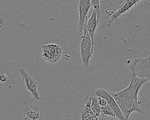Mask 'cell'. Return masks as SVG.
Instances as JSON below:
<instances>
[{
	"mask_svg": "<svg viewBox=\"0 0 150 120\" xmlns=\"http://www.w3.org/2000/svg\"><path fill=\"white\" fill-rule=\"evenodd\" d=\"M43 119L40 116V112L35 111L33 109H28L24 114H23L19 118V119Z\"/></svg>",
	"mask_w": 150,
	"mask_h": 120,
	"instance_id": "cell-11",
	"label": "cell"
},
{
	"mask_svg": "<svg viewBox=\"0 0 150 120\" xmlns=\"http://www.w3.org/2000/svg\"><path fill=\"white\" fill-rule=\"evenodd\" d=\"M91 97H90L85 104L83 105L80 109L81 112V119H98V117L93 112L91 107Z\"/></svg>",
	"mask_w": 150,
	"mask_h": 120,
	"instance_id": "cell-10",
	"label": "cell"
},
{
	"mask_svg": "<svg viewBox=\"0 0 150 120\" xmlns=\"http://www.w3.org/2000/svg\"><path fill=\"white\" fill-rule=\"evenodd\" d=\"M140 1L141 0H125L118 6L116 11H113L105 10V13L109 16L108 19L106 20L107 25L110 26L115 20H116L122 14L129 11Z\"/></svg>",
	"mask_w": 150,
	"mask_h": 120,
	"instance_id": "cell-3",
	"label": "cell"
},
{
	"mask_svg": "<svg viewBox=\"0 0 150 120\" xmlns=\"http://www.w3.org/2000/svg\"><path fill=\"white\" fill-rule=\"evenodd\" d=\"M100 115H101L102 116H112L113 118H116V115L114 110L108 104L104 106L101 107Z\"/></svg>",
	"mask_w": 150,
	"mask_h": 120,
	"instance_id": "cell-13",
	"label": "cell"
},
{
	"mask_svg": "<svg viewBox=\"0 0 150 120\" xmlns=\"http://www.w3.org/2000/svg\"><path fill=\"white\" fill-rule=\"evenodd\" d=\"M138 60V58H137L129 59L127 61L131 72V80L128 86L118 92L108 91L116 101L126 119H128L130 114L134 111L143 113L139 107L142 102L138 100V94L142 84L148 80L145 78L138 77L137 76L135 68Z\"/></svg>",
	"mask_w": 150,
	"mask_h": 120,
	"instance_id": "cell-1",
	"label": "cell"
},
{
	"mask_svg": "<svg viewBox=\"0 0 150 120\" xmlns=\"http://www.w3.org/2000/svg\"><path fill=\"white\" fill-rule=\"evenodd\" d=\"M98 23V21L97 20V13L96 11L93 9V12L91 15V16L88 19H86L85 22V26L87 28V30L90 36L93 46L94 47L95 44V40H94V35L95 32L96 30V28L97 27Z\"/></svg>",
	"mask_w": 150,
	"mask_h": 120,
	"instance_id": "cell-9",
	"label": "cell"
},
{
	"mask_svg": "<svg viewBox=\"0 0 150 120\" xmlns=\"http://www.w3.org/2000/svg\"><path fill=\"white\" fill-rule=\"evenodd\" d=\"M42 48L43 59L50 63L56 62L62 56V49L56 44H43Z\"/></svg>",
	"mask_w": 150,
	"mask_h": 120,
	"instance_id": "cell-4",
	"label": "cell"
},
{
	"mask_svg": "<svg viewBox=\"0 0 150 120\" xmlns=\"http://www.w3.org/2000/svg\"><path fill=\"white\" fill-rule=\"evenodd\" d=\"M8 80V77L7 76L6 74L3 73L0 74V81L1 82H3L5 83V81H6Z\"/></svg>",
	"mask_w": 150,
	"mask_h": 120,
	"instance_id": "cell-15",
	"label": "cell"
},
{
	"mask_svg": "<svg viewBox=\"0 0 150 120\" xmlns=\"http://www.w3.org/2000/svg\"><path fill=\"white\" fill-rule=\"evenodd\" d=\"M91 109L96 115L97 117H99L100 116L101 113V106L98 102V97H91Z\"/></svg>",
	"mask_w": 150,
	"mask_h": 120,
	"instance_id": "cell-12",
	"label": "cell"
},
{
	"mask_svg": "<svg viewBox=\"0 0 150 120\" xmlns=\"http://www.w3.org/2000/svg\"><path fill=\"white\" fill-rule=\"evenodd\" d=\"M147 3L149 6H150V0H147Z\"/></svg>",
	"mask_w": 150,
	"mask_h": 120,
	"instance_id": "cell-17",
	"label": "cell"
},
{
	"mask_svg": "<svg viewBox=\"0 0 150 120\" xmlns=\"http://www.w3.org/2000/svg\"><path fill=\"white\" fill-rule=\"evenodd\" d=\"M4 24H5L4 19L2 17H0V29L4 25Z\"/></svg>",
	"mask_w": 150,
	"mask_h": 120,
	"instance_id": "cell-16",
	"label": "cell"
},
{
	"mask_svg": "<svg viewBox=\"0 0 150 120\" xmlns=\"http://www.w3.org/2000/svg\"><path fill=\"white\" fill-rule=\"evenodd\" d=\"M91 5L93 6V9L97 13V20L99 22L101 17V9H100V0H91Z\"/></svg>",
	"mask_w": 150,
	"mask_h": 120,
	"instance_id": "cell-14",
	"label": "cell"
},
{
	"mask_svg": "<svg viewBox=\"0 0 150 120\" xmlns=\"http://www.w3.org/2000/svg\"><path fill=\"white\" fill-rule=\"evenodd\" d=\"M19 72L22 76V80L24 81L28 90L31 93L35 100H38L40 96L38 91V83L36 81L29 75L23 67H19Z\"/></svg>",
	"mask_w": 150,
	"mask_h": 120,
	"instance_id": "cell-6",
	"label": "cell"
},
{
	"mask_svg": "<svg viewBox=\"0 0 150 120\" xmlns=\"http://www.w3.org/2000/svg\"><path fill=\"white\" fill-rule=\"evenodd\" d=\"M135 71L138 77L145 78L150 80V54L147 56L138 57Z\"/></svg>",
	"mask_w": 150,
	"mask_h": 120,
	"instance_id": "cell-7",
	"label": "cell"
},
{
	"mask_svg": "<svg viewBox=\"0 0 150 120\" xmlns=\"http://www.w3.org/2000/svg\"><path fill=\"white\" fill-rule=\"evenodd\" d=\"M94 48L90 36L84 25L83 30V34L81 36L80 55L83 65L86 68L88 67L89 61L93 57Z\"/></svg>",
	"mask_w": 150,
	"mask_h": 120,
	"instance_id": "cell-2",
	"label": "cell"
},
{
	"mask_svg": "<svg viewBox=\"0 0 150 120\" xmlns=\"http://www.w3.org/2000/svg\"><path fill=\"white\" fill-rule=\"evenodd\" d=\"M91 0H79V18L78 23V30L79 32H82L85 22L87 19V13L91 6Z\"/></svg>",
	"mask_w": 150,
	"mask_h": 120,
	"instance_id": "cell-8",
	"label": "cell"
},
{
	"mask_svg": "<svg viewBox=\"0 0 150 120\" xmlns=\"http://www.w3.org/2000/svg\"><path fill=\"white\" fill-rule=\"evenodd\" d=\"M95 94L96 96L102 97L106 100L107 104L114 110L116 115V118L118 119H120V120L126 119L122 111H121L118 105L117 104L116 101L113 98V97L110 94L108 91H107L102 88H98L96 90Z\"/></svg>",
	"mask_w": 150,
	"mask_h": 120,
	"instance_id": "cell-5",
	"label": "cell"
}]
</instances>
